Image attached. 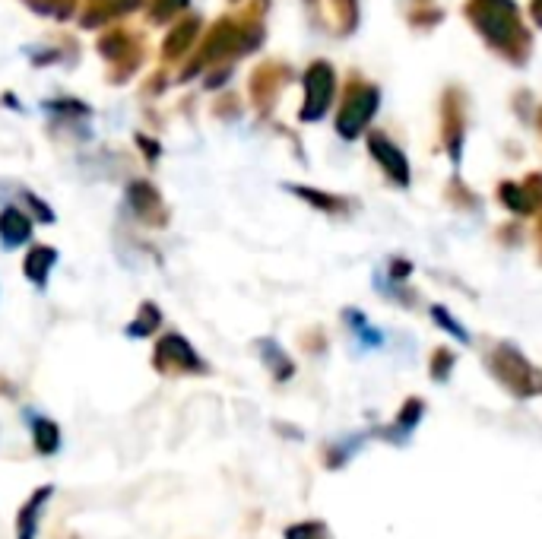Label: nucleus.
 <instances>
[{
  "instance_id": "obj_1",
  "label": "nucleus",
  "mask_w": 542,
  "mask_h": 539,
  "mask_svg": "<svg viewBox=\"0 0 542 539\" xmlns=\"http://www.w3.org/2000/svg\"><path fill=\"white\" fill-rule=\"evenodd\" d=\"M463 16L498 58H504L514 67H523L530 61L533 35L523 26L514 0H466Z\"/></svg>"
},
{
  "instance_id": "obj_2",
  "label": "nucleus",
  "mask_w": 542,
  "mask_h": 539,
  "mask_svg": "<svg viewBox=\"0 0 542 539\" xmlns=\"http://www.w3.org/2000/svg\"><path fill=\"white\" fill-rule=\"evenodd\" d=\"M485 365H489V375L508 390L517 400H530L536 394H542V378L536 375V368L530 365V359L514 343H498L489 356H485Z\"/></svg>"
},
{
  "instance_id": "obj_3",
  "label": "nucleus",
  "mask_w": 542,
  "mask_h": 539,
  "mask_svg": "<svg viewBox=\"0 0 542 539\" xmlns=\"http://www.w3.org/2000/svg\"><path fill=\"white\" fill-rule=\"evenodd\" d=\"M378 105H381V89L375 83H365V80H352L340 99V111H336V134L343 140H359L371 118L378 115Z\"/></svg>"
},
{
  "instance_id": "obj_4",
  "label": "nucleus",
  "mask_w": 542,
  "mask_h": 539,
  "mask_svg": "<svg viewBox=\"0 0 542 539\" xmlns=\"http://www.w3.org/2000/svg\"><path fill=\"white\" fill-rule=\"evenodd\" d=\"M302 89H305V102H302V111H298V118H302L305 124L324 121L327 111L333 108V99H336L333 64H327V61L308 64L305 77H302Z\"/></svg>"
},
{
  "instance_id": "obj_5",
  "label": "nucleus",
  "mask_w": 542,
  "mask_h": 539,
  "mask_svg": "<svg viewBox=\"0 0 542 539\" xmlns=\"http://www.w3.org/2000/svg\"><path fill=\"white\" fill-rule=\"evenodd\" d=\"M153 365L159 375H210V365L200 359V352L181 333H165L156 343Z\"/></svg>"
},
{
  "instance_id": "obj_6",
  "label": "nucleus",
  "mask_w": 542,
  "mask_h": 539,
  "mask_svg": "<svg viewBox=\"0 0 542 539\" xmlns=\"http://www.w3.org/2000/svg\"><path fill=\"white\" fill-rule=\"evenodd\" d=\"M463 140H466V115H463V92L451 86L441 99V143L454 165L463 159Z\"/></svg>"
},
{
  "instance_id": "obj_7",
  "label": "nucleus",
  "mask_w": 542,
  "mask_h": 539,
  "mask_svg": "<svg viewBox=\"0 0 542 539\" xmlns=\"http://www.w3.org/2000/svg\"><path fill=\"white\" fill-rule=\"evenodd\" d=\"M368 153L371 159H375L381 165V172L390 184H397V188H409V178H413V172H409V159L403 156L400 146L390 140L387 134H381V130H368Z\"/></svg>"
},
{
  "instance_id": "obj_8",
  "label": "nucleus",
  "mask_w": 542,
  "mask_h": 539,
  "mask_svg": "<svg viewBox=\"0 0 542 539\" xmlns=\"http://www.w3.org/2000/svg\"><path fill=\"white\" fill-rule=\"evenodd\" d=\"M308 7L317 26H324L330 35H352L359 29V0H308Z\"/></svg>"
},
{
  "instance_id": "obj_9",
  "label": "nucleus",
  "mask_w": 542,
  "mask_h": 539,
  "mask_svg": "<svg viewBox=\"0 0 542 539\" xmlns=\"http://www.w3.org/2000/svg\"><path fill=\"white\" fill-rule=\"evenodd\" d=\"M498 200L504 203V210H511L517 216H533L542 210V172H533L523 181H501Z\"/></svg>"
},
{
  "instance_id": "obj_10",
  "label": "nucleus",
  "mask_w": 542,
  "mask_h": 539,
  "mask_svg": "<svg viewBox=\"0 0 542 539\" xmlns=\"http://www.w3.org/2000/svg\"><path fill=\"white\" fill-rule=\"evenodd\" d=\"M422 416H425V400H422V397H409V400L400 406V413L394 416V422H390L387 429H375V435L384 438V441H390V444H397V448H406L409 438L416 435Z\"/></svg>"
},
{
  "instance_id": "obj_11",
  "label": "nucleus",
  "mask_w": 542,
  "mask_h": 539,
  "mask_svg": "<svg viewBox=\"0 0 542 539\" xmlns=\"http://www.w3.org/2000/svg\"><path fill=\"white\" fill-rule=\"evenodd\" d=\"M54 498V486H39L32 489L29 498L16 511V539H35L39 536V524H42V511L48 508V501Z\"/></svg>"
},
{
  "instance_id": "obj_12",
  "label": "nucleus",
  "mask_w": 542,
  "mask_h": 539,
  "mask_svg": "<svg viewBox=\"0 0 542 539\" xmlns=\"http://www.w3.org/2000/svg\"><path fill=\"white\" fill-rule=\"evenodd\" d=\"M29 416V429H32V448L39 457H54L61 451V425L48 419V416H39V413H26Z\"/></svg>"
},
{
  "instance_id": "obj_13",
  "label": "nucleus",
  "mask_w": 542,
  "mask_h": 539,
  "mask_svg": "<svg viewBox=\"0 0 542 539\" xmlns=\"http://www.w3.org/2000/svg\"><path fill=\"white\" fill-rule=\"evenodd\" d=\"M289 80V70L283 64H264L257 73H254V80H251V96L254 102L264 108L276 99V92L279 86H283Z\"/></svg>"
},
{
  "instance_id": "obj_14",
  "label": "nucleus",
  "mask_w": 542,
  "mask_h": 539,
  "mask_svg": "<svg viewBox=\"0 0 542 539\" xmlns=\"http://www.w3.org/2000/svg\"><path fill=\"white\" fill-rule=\"evenodd\" d=\"M29 238L32 219L20 207H4V213H0V241H4V248H20Z\"/></svg>"
},
{
  "instance_id": "obj_15",
  "label": "nucleus",
  "mask_w": 542,
  "mask_h": 539,
  "mask_svg": "<svg viewBox=\"0 0 542 539\" xmlns=\"http://www.w3.org/2000/svg\"><path fill=\"white\" fill-rule=\"evenodd\" d=\"M257 352H260V362L267 365V371L273 375V381H289L292 375H295V362L289 359V352L279 346L276 340H257Z\"/></svg>"
},
{
  "instance_id": "obj_16",
  "label": "nucleus",
  "mask_w": 542,
  "mask_h": 539,
  "mask_svg": "<svg viewBox=\"0 0 542 539\" xmlns=\"http://www.w3.org/2000/svg\"><path fill=\"white\" fill-rule=\"evenodd\" d=\"M368 438H371V432H355V435H346V438H340V441L324 444V463H327V470L346 467V463L365 448Z\"/></svg>"
},
{
  "instance_id": "obj_17",
  "label": "nucleus",
  "mask_w": 542,
  "mask_h": 539,
  "mask_svg": "<svg viewBox=\"0 0 542 539\" xmlns=\"http://www.w3.org/2000/svg\"><path fill=\"white\" fill-rule=\"evenodd\" d=\"M343 321L349 324L355 343H359L362 349H381V346H384L387 337H384V333H381L378 327H371V324H368V318H365L362 311L346 308V311H343Z\"/></svg>"
},
{
  "instance_id": "obj_18",
  "label": "nucleus",
  "mask_w": 542,
  "mask_h": 539,
  "mask_svg": "<svg viewBox=\"0 0 542 539\" xmlns=\"http://www.w3.org/2000/svg\"><path fill=\"white\" fill-rule=\"evenodd\" d=\"M127 200H130V207H134V213L140 219H153V213L162 210V200H159L156 188L149 181H134V184H130Z\"/></svg>"
},
{
  "instance_id": "obj_19",
  "label": "nucleus",
  "mask_w": 542,
  "mask_h": 539,
  "mask_svg": "<svg viewBox=\"0 0 542 539\" xmlns=\"http://www.w3.org/2000/svg\"><path fill=\"white\" fill-rule=\"evenodd\" d=\"M58 264V251L54 248H32V254L23 260V273L29 276V280L35 283V286H45V280H48V273H51V267Z\"/></svg>"
},
{
  "instance_id": "obj_20",
  "label": "nucleus",
  "mask_w": 542,
  "mask_h": 539,
  "mask_svg": "<svg viewBox=\"0 0 542 539\" xmlns=\"http://www.w3.org/2000/svg\"><path fill=\"white\" fill-rule=\"evenodd\" d=\"M197 32H200V20L181 23V26L165 39V58H181V54L191 48V42L197 39Z\"/></svg>"
},
{
  "instance_id": "obj_21",
  "label": "nucleus",
  "mask_w": 542,
  "mask_h": 539,
  "mask_svg": "<svg viewBox=\"0 0 542 539\" xmlns=\"http://www.w3.org/2000/svg\"><path fill=\"white\" fill-rule=\"evenodd\" d=\"M159 324H162V311H159L153 302H143V305H140V314H137V321H130V324H127V337H134V340L149 337V333H153Z\"/></svg>"
},
{
  "instance_id": "obj_22",
  "label": "nucleus",
  "mask_w": 542,
  "mask_h": 539,
  "mask_svg": "<svg viewBox=\"0 0 542 539\" xmlns=\"http://www.w3.org/2000/svg\"><path fill=\"white\" fill-rule=\"evenodd\" d=\"M295 197H302L305 203H311L314 210H321V213H343V197H336V194H324V191H317V188H289Z\"/></svg>"
},
{
  "instance_id": "obj_23",
  "label": "nucleus",
  "mask_w": 542,
  "mask_h": 539,
  "mask_svg": "<svg viewBox=\"0 0 542 539\" xmlns=\"http://www.w3.org/2000/svg\"><path fill=\"white\" fill-rule=\"evenodd\" d=\"M454 365H457V356H454V352L447 349V346H438V349L432 352V362H428V375H432L435 384H447V381H451Z\"/></svg>"
},
{
  "instance_id": "obj_24",
  "label": "nucleus",
  "mask_w": 542,
  "mask_h": 539,
  "mask_svg": "<svg viewBox=\"0 0 542 539\" xmlns=\"http://www.w3.org/2000/svg\"><path fill=\"white\" fill-rule=\"evenodd\" d=\"M283 539H333V533L324 520H298L283 530Z\"/></svg>"
},
{
  "instance_id": "obj_25",
  "label": "nucleus",
  "mask_w": 542,
  "mask_h": 539,
  "mask_svg": "<svg viewBox=\"0 0 542 539\" xmlns=\"http://www.w3.org/2000/svg\"><path fill=\"white\" fill-rule=\"evenodd\" d=\"M432 321L441 327V330H447V333H451V337L457 340V343H466V346H470L473 343V337H470V330H466L457 318H454V314L451 311H447L444 305H432Z\"/></svg>"
},
{
  "instance_id": "obj_26",
  "label": "nucleus",
  "mask_w": 542,
  "mask_h": 539,
  "mask_svg": "<svg viewBox=\"0 0 542 539\" xmlns=\"http://www.w3.org/2000/svg\"><path fill=\"white\" fill-rule=\"evenodd\" d=\"M191 0H149V20L153 23H165L172 20L175 13H181Z\"/></svg>"
},
{
  "instance_id": "obj_27",
  "label": "nucleus",
  "mask_w": 542,
  "mask_h": 539,
  "mask_svg": "<svg viewBox=\"0 0 542 539\" xmlns=\"http://www.w3.org/2000/svg\"><path fill=\"white\" fill-rule=\"evenodd\" d=\"M409 273H413V264H409V260L390 257V283H394V286H406Z\"/></svg>"
},
{
  "instance_id": "obj_28",
  "label": "nucleus",
  "mask_w": 542,
  "mask_h": 539,
  "mask_svg": "<svg viewBox=\"0 0 542 539\" xmlns=\"http://www.w3.org/2000/svg\"><path fill=\"white\" fill-rule=\"evenodd\" d=\"M530 16H533V23L542 29V0H530Z\"/></svg>"
},
{
  "instance_id": "obj_29",
  "label": "nucleus",
  "mask_w": 542,
  "mask_h": 539,
  "mask_svg": "<svg viewBox=\"0 0 542 539\" xmlns=\"http://www.w3.org/2000/svg\"><path fill=\"white\" fill-rule=\"evenodd\" d=\"M539 254H542V219H539Z\"/></svg>"
},
{
  "instance_id": "obj_30",
  "label": "nucleus",
  "mask_w": 542,
  "mask_h": 539,
  "mask_svg": "<svg viewBox=\"0 0 542 539\" xmlns=\"http://www.w3.org/2000/svg\"><path fill=\"white\" fill-rule=\"evenodd\" d=\"M539 130H542V108H539Z\"/></svg>"
}]
</instances>
